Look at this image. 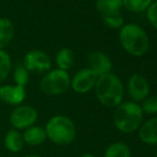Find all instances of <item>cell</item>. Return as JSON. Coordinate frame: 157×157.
<instances>
[{
	"instance_id": "obj_18",
	"label": "cell",
	"mask_w": 157,
	"mask_h": 157,
	"mask_svg": "<svg viewBox=\"0 0 157 157\" xmlns=\"http://www.w3.org/2000/svg\"><path fill=\"white\" fill-rule=\"evenodd\" d=\"M104 157H132L130 149L125 142L117 141L107 147Z\"/></svg>"
},
{
	"instance_id": "obj_4",
	"label": "cell",
	"mask_w": 157,
	"mask_h": 157,
	"mask_svg": "<svg viewBox=\"0 0 157 157\" xmlns=\"http://www.w3.org/2000/svg\"><path fill=\"white\" fill-rule=\"evenodd\" d=\"M44 129L48 140L59 147L72 144L77 134L74 122L65 115H55L50 118Z\"/></svg>"
},
{
	"instance_id": "obj_13",
	"label": "cell",
	"mask_w": 157,
	"mask_h": 157,
	"mask_svg": "<svg viewBox=\"0 0 157 157\" xmlns=\"http://www.w3.org/2000/svg\"><path fill=\"white\" fill-rule=\"evenodd\" d=\"M23 138L25 144L30 145V147H39L47 140L44 127L37 125H33L24 130Z\"/></svg>"
},
{
	"instance_id": "obj_12",
	"label": "cell",
	"mask_w": 157,
	"mask_h": 157,
	"mask_svg": "<svg viewBox=\"0 0 157 157\" xmlns=\"http://www.w3.org/2000/svg\"><path fill=\"white\" fill-rule=\"evenodd\" d=\"M138 136L145 144L157 147V116L143 122L138 129Z\"/></svg>"
},
{
	"instance_id": "obj_23",
	"label": "cell",
	"mask_w": 157,
	"mask_h": 157,
	"mask_svg": "<svg viewBox=\"0 0 157 157\" xmlns=\"http://www.w3.org/2000/svg\"><path fill=\"white\" fill-rule=\"evenodd\" d=\"M143 114L155 115L157 114V95H149L140 105Z\"/></svg>"
},
{
	"instance_id": "obj_14",
	"label": "cell",
	"mask_w": 157,
	"mask_h": 157,
	"mask_svg": "<svg viewBox=\"0 0 157 157\" xmlns=\"http://www.w3.org/2000/svg\"><path fill=\"white\" fill-rule=\"evenodd\" d=\"M25 147L23 134L19 130L10 129L4 136V147L10 153H19Z\"/></svg>"
},
{
	"instance_id": "obj_11",
	"label": "cell",
	"mask_w": 157,
	"mask_h": 157,
	"mask_svg": "<svg viewBox=\"0 0 157 157\" xmlns=\"http://www.w3.org/2000/svg\"><path fill=\"white\" fill-rule=\"evenodd\" d=\"M26 88L24 86H0V100L11 105H21L26 99Z\"/></svg>"
},
{
	"instance_id": "obj_7",
	"label": "cell",
	"mask_w": 157,
	"mask_h": 157,
	"mask_svg": "<svg viewBox=\"0 0 157 157\" xmlns=\"http://www.w3.org/2000/svg\"><path fill=\"white\" fill-rule=\"evenodd\" d=\"M24 66L29 72L46 73L52 68V59L43 51L31 50L25 55Z\"/></svg>"
},
{
	"instance_id": "obj_27",
	"label": "cell",
	"mask_w": 157,
	"mask_h": 157,
	"mask_svg": "<svg viewBox=\"0 0 157 157\" xmlns=\"http://www.w3.org/2000/svg\"><path fill=\"white\" fill-rule=\"evenodd\" d=\"M154 157H157V152H156V153H155V156H154Z\"/></svg>"
},
{
	"instance_id": "obj_25",
	"label": "cell",
	"mask_w": 157,
	"mask_h": 157,
	"mask_svg": "<svg viewBox=\"0 0 157 157\" xmlns=\"http://www.w3.org/2000/svg\"><path fill=\"white\" fill-rule=\"evenodd\" d=\"M80 157H95V155H93V154H91V153H85Z\"/></svg>"
},
{
	"instance_id": "obj_3",
	"label": "cell",
	"mask_w": 157,
	"mask_h": 157,
	"mask_svg": "<svg viewBox=\"0 0 157 157\" xmlns=\"http://www.w3.org/2000/svg\"><path fill=\"white\" fill-rule=\"evenodd\" d=\"M114 109L113 124L119 131L123 134H132L138 131L142 125L144 116L139 103L123 101Z\"/></svg>"
},
{
	"instance_id": "obj_6",
	"label": "cell",
	"mask_w": 157,
	"mask_h": 157,
	"mask_svg": "<svg viewBox=\"0 0 157 157\" xmlns=\"http://www.w3.org/2000/svg\"><path fill=\"white\" fill-rule=\"evenodd\" d=\"M37 121V111L31 105H17L10 114V123L16 130H25L35 125Z\"/></svg>"
},
{
	"instance_id": "obj_19",
	"label": "cell",
	"mask_w": 157,
	"mask_h": 157,
	"mask_svg": "<svg viewBox=\"0 0 157 157\" xmlns=\"http://www.w3.org/2000/svg\"><path fill=\"white\" fill-rule=\"evenodd\" d=\"M153 0H122L123 8L132 13H142L149 9Z\"/></svg>"
},
{
	"instance_id": "obj_22",
	"label": "cell",
	"mask_w": 157,
	"mask_h": 157,
	"mask_svg": "<svg viewBox=\"0 0 157 157\" xmlns=\"http://www.w3.org/2000/svg\"><path fill=\"white\" fill-rule=\"evenodd\" d=\"M11 69H12V63L10 55L6 51L0 50V83L8 78Z\"/></svg>"
},
{
	"instance_id": "obj_24",
	"label": "cell",
	"mask_w": 157,
	"mask_h": 157,
	"mask_svg": "<svg viewBox=\"0 0 157 157\" xmlns=\"http://www.w3.org/2000/svg\"><path fill=\"white\" fill-rule=\"evenodd\" d=\"M145 13H147V22L157 30V0L152 2V4L145 11Z\"/></svg>"
},
{
	"instance_id": "obj_17",
	"label": "cell",
	"mask_w": 157,
	"mask_h": 157,
	"mask_svg": "<svg viewBox=\"0 0 157 157\" xmlns=\"http://www.w3.org/2000/svg\"><path fill=\"white\" fill-rule=\"evenodd\" d=\"M75 63V55L73 51L68 48H63L57 53L56 55V64L58 69L67 71L73 67Z\"/></svg>"
},
{
	"instance_id": "obj_16",
	"label": "cell",
	"mask_w": 157,
	"mask_h": 157,
	"mask_svg": "<svg viewBox=\"0 0 157 157\" xmlns=\"http://www.w3.org/2000/svg\"><path fill=\"white\" fill-rule=\"evenodd\" d=\"M14 36V25L6 17L0 19V50L4 48Z\"/></svg>"
},
{
	"instance_id": "obj_26",
	"label": "cell",
	"mask_w": 157,
	"mask_h": 157,
	"mask_svg": "<svg viewBox=\"0 0 157 157\" xmlns=\"http://www.w3.org/2000/svg\"><path fill=\"white\" fill-rule=\"evenodd\" d=\"M24 157H42V156L36 155V154H29V155H26V156H24Z\"/></svg>"
},
{
	"instance_id": "obj_21",
	"label": "cell",
	"mask_w": 157,
	"mask_h": 157,
	"mask_svg": "<svg viewBox=\"0 0 157 157\" xmlns=\"http://www.w3.org/2000/svg\"><path fill=\"white\" fill-rule=\"evenodd\" d=\"M13 80L15 82V85L24 86V87L27 85V83L29 82V71L25 68L24 64H17L15 66Z\"/></svg>"
},
{
	"instance_id": "obj_9",
	"label": "cell",
	"mask_w": 157,
	"mask_h": 157,
	"mask_svg": "<svg viewBox=\"0 0 157 157\" xmlns=\"http://www.w3.org/2000/svg\"><path fill=\"white\" fill-rule=\"evenodd\" d=\"M98 76L89 68L77 71L71 80V87L77 94H87L93 89Z\"/></svg>"
},
{
	"instance_id": "obj_8",
	"label": "cell",
	"mask_w": 157,
	"mask_h": 157,
	"mask_svg": "<svg viewBox=\"0 0 157 157\" xmlns=\"http://www.w3.org/2000/svg\"><path fill=\"white\" fill-rule=\"evenodd\" d=\"M126 90L132 102L140 103L150 95L149 81L142 74L134 73L128 79Z\"/></svg>"
},
{
	"instance_id": "obj_1",
	"label": "cell",
	"mask_w": 157,
	"mask_h": 157,
	"mask_svg": "<svg viewBox=\"0 0 157 157\" xmlns=\"http://www.w3.org/2000/svg\"><path fill=\"white\" fill-rule=\"evenodd\" d=\"M97 100L107 108H117L123 102L125 88L123 82L112 72L98 76L94 86Z\"/></svg>"
},
{
	"instance_id": "obj_10",
	"label": "cell",
	"mask_w": 157,
	"mask_h": 157,
	"mask_svg": "<svg viewBox=\"0 0 157 157\" xmlns=\"http://www.w3.org/2000/svg\"><path fill=\"white\" fill-rule=\"evenodd\" d=\"M87 61L89 69L96 74L97 76H104L111 72L112 63L110 58L101 51H93L90 52L87 56Z\"/></svg>"
},
{
	"instance_id": "obj_5",
	"label": "cell",
	"mask_w": 157,
	"mask_h": 157,
	"mask_svg": "<svg viewBox=\"0 0 157 157\" xmlns=\"http://www.w3.org/2000/svg\"><path fill=\"white\" fill-rule=\"evenodd\" d=\"M71 86V78L67 71L61 69H54L46 72L42 78L40 87L47 96H59L62 95Z\"/></svg>"
},
{
	"instance_id": "obj_20",
	"label": "cell",
	"mask_w": 157,
	"mask_h": 157,
	"mask_svg": "<svg viewBox=\"0 0 157 157\" xmlns=\"http://www.w3.org/2000/svg\"><path fill=\"white\" fill-rule=\"evenodd\" d=\"M101 21H103L104 25L106 27L110 28V29H119L123 27V25L125 24V19L123 16L122 12L119 13H113V14L105 15L101 16Z\"/></svg>"
},
{
	"instance_id": "obj_15",
	"label": "cell",
	"mask_w": 157,
	"mask_h": 157,
	"mask_svg": "<svg viewBox=\"0 0 157 157\" xmlns=\"http://www.w3.org/2000/svg\"><path fill=\"white\" fill-rule=\"evenodd\" d=\"M95 8L101 16H105V15L122 12L123 3L122 0H96Z\"/></svg>"
},
{
	"instance_id": "obj_2",
	"label": "cell",
	"mask_w": 157,
	"mask_h": 157,
	"mask_svg": "<svg viewBox=\"0 0 157 157\" xmlns=\"http://www.w3.org/2000/svg\"><path fill=\"white\" fill-rule=\"evenodd\" d=\"M119 41L127 54L142 57L150 48V38L147 31L138 24H124L119 32Z\"/></svg>"
}]
</instances>
